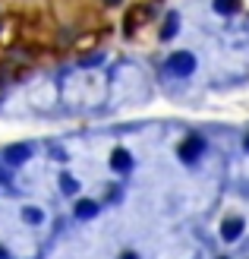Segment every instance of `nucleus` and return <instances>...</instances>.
I'll return each mask as SVG.
<instances>
[{"label": "nucleus", "mask_w": 249, "mask_h": 259, "mask_svg": "<svg viewBox=\"0 0 249 259\" xmlns=\"http://www.w3.org/2000/svg\"><path fill=\"white\" fill-rule=\"evenodd\" d=\"M167 70L174 73V76H189L195 70V57L186 54V51H180V54H174V57L167 60Z\"/></svg>", "instance_id": "nucleus-1"}, {"label": "nucleus", "mask_w": 249, "mask_h": 259, "mask_svg": "<svg viewBox=\"0 0 249 259\" xmlns=\"http://www.w3.org/2000/svg\"><path fill=\"white\" fill-rule=\"evenodd\" d=\"M202 146H205V142L199 136H186V139L180 142V158L183 161H195V158H199V152H202Z\"/></svg>", "instance_id": "nucleus-2"}, {"label": "nucleus", "mask_w": 249, "mask_h": 259, "mask_svg": "<svg viewBox=\"0 0 249 259\" xmlns=\"http://www.w3.org/2000/svg\"><path fill=\"white\" fill-rule=\"evenodd\" d=\"M243 234V218H227L224 225H221V237L224 240H237Z\"/></svg>", "instance_id": "nucleus-3"}, {"label": "nucleus", "mask_w": 249, "mask_h": 259, "mask_svg": "<svg viewBox=\"0 0 249 259\" xmlns=\"http://www.w3.org/2000/svg\"><path fill=\"white\" fill-rule=\"evenodd\" d=\"M29 155H32L29 146H10V149H7V161H10V164H22Z\"/></svg>", "instance_id": "nucleus-4"}, {"label": "nucleus", "mask_w": 249, "mask_h": 259, "mask_svg": "<svg viewBox=\"0 0 249 259\" xmlns=\"http://www.w3.org/2000/svg\"><path fill=\"white\" fill-rule=\"evenodd\" d=\"M111 167H114V171H126V167H129V152L117 149V152L111 155Z\"/></svg>", "instance_id": "nucleus-5"}, {"label": "nucleus", "mask_w": 249, "mask_h": 259, "mask_svg": "<svg viewBox=\"0 0 249 259\" xmlns=\"http://www.w3.org/2000/svg\"><path fill=\"white\" fill-rule=\"evenodd\" d=\"M95 212H98V205L91 202V199H82L79 205H76V215H79V218H91Z\"/></svg>", "instance_id": "nucleus-6"}, {"label": "nucleus", "mask_w": 249, "mask_h": 259, "mask_svg": "<svg viewBox=\"0 0 249 259\" xmlns=\"http://www.w3.org/2000/svg\"><path fill=\"white\" fill-rule=\"evenodd\" d=\"M215 10L224 13V16H230V13L237 10V0H215Z\"/></svg>", "instance_id": "nucleus-7"}, {"label": "nucleus", "mask_w": 249, "mask_h": 259, "mask_svg": "<svg viewBox=\"0 0 249 259\" xmlns=\"http://www.w3.org/2000/svg\"><path fill=\"white\" fill-rule=\"evenodd\" d=\"M22 215H25V222H29V225H38V222H41V212H38L35 205H29V209H22Z\"/></svg>", "instance_id": "nucleus-8"}, {"label": "nucleus", "mask_w": 249, "mask_h": 259, "mask_svg": "<svg viewBox=\"0 0 249 259\" xmlns=\"http://www.w3.org/2000/svg\"><path fill=\"white\" fill-rule=\"evenodd\" d=\"M60 187H63V193H76V190H79V184H76L70 174H63V177H60Z\"/></svg>", "instance_id": "nucleus-9"}, {"label": "nucleus", "mask_w": 249, "mask_h": 259, "mask_svg": "<svg viewBox=\"0 0 249 259\" xmlns=\"http://www.w3.org/2000/svg\"><path fill=\"white\" fill-rule=\"evenodd\" d=\"M177 32V16H167V22H164V29H161V38H170Z\"/></svg>", "instance_id": "nucleus-10"}, {"label": "nucleus", "mask_w": 249, "mask_h": 259, "mask_svg": "<svg viewBox=\"0 0 249 259\" xmlns=\"http://www.w3.org/2000/svg\"><path fill=\"white\" fill-rule=\"evenodd\" d=\"M120 259H136V253H126V256H120Z\"/></svg>", "instance_id": "nucleus-11"}, {"label": "nucleus", "mask_w": 249, "mask_h": 259, "mask_svg": "<svg viewBox=\"0 0 249 259\" xmlns=\"http://www.w3.org/2000/svg\"><path fill=\"white\" fill-rule=\"evenodd\" d=\"M108 4H120V0H108Z\"/></svg>", "instance_id": "nucleus-12"}, {"label": "nucleus", "mask_w": 249, "mask_h": 259, "mask_svg": "<svg viewBox=\"0 0 249 259\" xmlns=\"http://www.w3.org/2000/svg\"><path fill=\"white\" fill-rule=\"evenodd\" d=\"M246 149H249V136H246Z\"/></svg>", "instance_id": "nucleus-13"}]
</instances>
